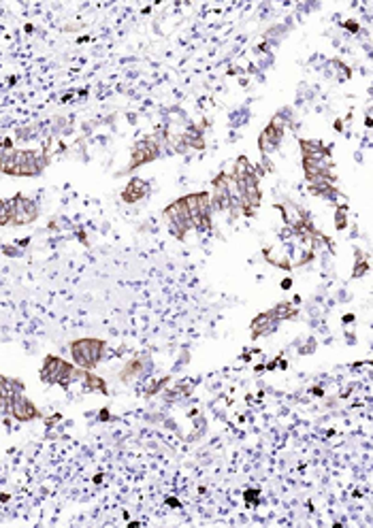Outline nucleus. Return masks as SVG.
<instances>
[{"label":"nucleus","mask_w":373,"mask_h":528,"mask_svg":"<svg viewBox=\"0 0 373 528\" xmlns=\"http://www.w3.org/2000/svg\"><path fill=\"white\" fill-rule=\"evenodd\" d=\"M190 224L198 232H207L212 228V202L205 192H196L190 196H184Z\"/></svg>","instance_id":"1"},{"label":"nucleus","mask_w":373,"mask_h":528,"mask_svg":"<svg viewBox=\"0 0 373 528\" xmlns=\"http://www.w3.org/2000/svg\"><path fill=\"white\" fill-rule=\"evenodd\" d=\"M39 168L41 162L35 152H11L0 158V170L9 175H35Z\"/></svg>","instance_id":"2"},{"label":"nucleus","mask_w":373,"mask_h":528,"mask_svg":"<svg viewBox=\"0 0 373 528\" xmlns=\"http://www.w3.org/2000/svg\"><path fill=\"white\" fill-rule=\"evenodd\" d=\"M105 343L98 339H79L71 345V354L75 365H79L81 369H94L100 362V356H103Z\"/></svg>","instance_id":"3"},{"label":"nucleus","mask_w":373,"mask_h":528,"mask_svg":"<svg viewBox=\"0 0 373 528\" xmlns=\"http://www.w3.org/2000/svg\"><path fill=\"white\" fill-rule=\"evenodd\" d=\"M77 375H79V373H77L69 362H64V360H60V358H54V356L45 358V365H43V369H41L43 381L60 383V385H64V388H66V385H69Z\"/></svg>","instance_id":"4"},{"label":"nucleus","mask_w":373,"mask_h":528,"mask_svg":"<svg viewBox=\"0 0 373 528\" xmlns=\"http://www.w3.org/2000/svg\"><path fill=\"white\" fill-rule=\"evenodd\" d=\"M164 220H166V224H168V230H171L177 239H184L186 237V232L192 228V224H190V216H188V209H186V202H184V198H180V200H175L173 205H168L166 209H164Z\"/></svg>","instance_id":"5"},{"label":"nucleus","mask_w":373,"mask_h":528,"mask_svg":"<svg viewBox=\"0 0 373 528\" xmlns=\"http://www.w3.org/2000/svg\"><path fill=\"white\" fill-rule=\"evenodd\" d=\"M282 136H284V120L276 118L273 122H271V124L262 130V134L258 136V147H260V152H262V154L276 152V150L280 147V143H282Z\"/></svg>","instance_id":"6"},{"label":"nucleus","mask_w":373,"mask_h":528,"mask_svg":"<svg viewBox=\"0 0 373 528\" xmlns=\"http://www.w3.org/2000/svg\"><path fill=\"white\" fill-rule=\"evenodd\" d=\"M37 218V205L24 198L15 196L11 198V224H28Z\"/></svg>","instance_id":"7"},{"label":"nucleus","mask_w":373,"mask_h":528,"mask_svg":"<svg viewBox=\"0 0 373 528\" xmlns=\"http://www.w3.org/2000/svg\"><path fill=\"white\" fill-rule=\"evenodd\" d=\"M160 154V147L154 138H143L139 141L137 145H134L132 150V158H130V166L128 168H134V166H141V164H148L152 160H156Z\"/></svg>","instance_id":"8"},{"label":"nucleus","mask_w":373,"mask_h":528,"mask_svg":"<svg viewBox=\"0 0 373 528\" xmlns=\"http://www.w3.org/2000/svg\"><path fill=\"white\" fill-rule=\"evenodd\" d=\"M148 192H150V186H148V182H143V179H132L126 188H124V192H122V198L126 200V202H139L141 198H145L148 196Z\"/></svg>","instance_id":"9"},{"label":"nucleus","mask_w":373,"mask_h":528,"mask_svg":"<svg viewBox=\"0 0 373 528\" xmlns=\"http://www.w3.org/2000/svg\"><path fill=\"white\" fill-rule=\"evenodd\" d=\"M276 326H278V320L271 315V311H264V313H260L258 318H254V322H252V335L254 337H262V335H269L271 330H276Z\"/></svg>","instance_id":"10"},{"label":"nucleus","mask_w":373,"mask_h":528,"mask_svg":"<svg viewBox=\"0 0 373 528\" xmlns=\"http://www.w3.org/2000/svg\"><path fill=\"white\" fill-rule=\"evenodd\" d=\"M11 405H13V413H15V417H19V419H32V417L37 415L35 405H32L28 399H24L19 392H17V394H13Z\"/></svg>","instance_id":"11"},{"label":"nucleus","mask_w":373,"mask_h":528,"mask_svg":"<svg viewBox=\"0 0 373 528\" xmlns=\"http://www.w3.org/2000/svg\"><path fill=\"white\" fill-rule=\"evenodd\" d=\"M303 160H322L328 158V150L320 143V141H301Z\"/></svg>","instance_id":"12"},{"label":"nucleus","mask_w":373,"mask_h":528,"mask_svg":"<svg viewBox=\"0 0 373 528\" xmlns=\"http://www.w3.org/2000/svg\"><path fill=\"white\" fill-rule=\"evenodd\" d=\"M11 224V200H0V226Z\"/></svg>","instance_id":"13"},{"label":"nucleus","mask_w":373,"mask_h":528,"mask_svg":"<svg viewBox=\"0 0 373 528\" xmlns=\"http://www.w3.org/2000/svg\"><path fill=\"white\" fill-rule=\"evenodd\" d=\"M86 385H88V388H90L92 392H94V390H98V392H105V390H107L105 381L98 379V377H94V375H86Z\"/></svg>","instance_id":"14"}]
</instances>
